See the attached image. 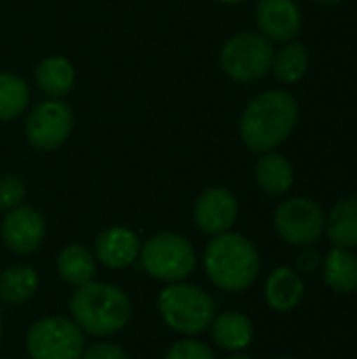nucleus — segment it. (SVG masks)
<instances>
[{
  "label": "nucleus",
  "instance_id": "obj_22",
  "mask_svg": "<svg viewBox=\"0 0 357 359\" xmlns=\"http://www.w3.org/2000/svg\"><path fill=\"white\" fill-rule=\"evenodd\" d=\"M309 67V53L303 42H288L284 48L274 53L271 72L284 84H297Z\"/></svg>",
  "mask_w": 357,
  "mask_h": 359
},
{
  "label": "nucleus",
  "instance_id": "obj_18",
  "mask_svg": "<svg viewBox=\"0 0 357 359\" xmlns=\"http://www.w3.org/2000/svg\"><path fill=\"white\" fill-rule=\"evenodd\" d=\"M255 181L265 194L284 196L295 183L292 164L276 151H265L255 166Z\"/></svg>",
  "mask_w": 357,
  "mask_h": 359
},
{
  "label": "nucleus",
  "instance_id": "obj_14",
  "mask_svg": "<svg viewBox=\"0 0 357 359\" xmlns=\"http://www.w3.org/2000/svg\"><path fill=\"white\" fill-rule=\"evenodd\" d=\"M305 294V282L295 267H276L265 280V303L278 313L292 311Z\"/></svg>",
  "mask_w": 357,
  "mask_h": 359
},
{
  "label": "nucleus",
  "instance_id": "obj_17",
  "mask_svg": "<svg viewBox=\"0 0 357 359\" xmlns=\"http://www.w3.org/2000/svg\"><path fill=\"white\" fill-rule=\"evenodd\" d=\"M324 265V284L339 292V294H351L357 290V255L349 248L335 246L326 259Z\"/></svg>",
  "mask_w": 357,
  "mask_h": 359
},
{
  "label": "nucleus",
  "instance_id": "obj_13",
  "mask_svg": "<svg viewBox=\"0 0 357 359\" xmlns=\"http://www.w3.org/2000/svg\"><path fill=\"white\" fill-rule=\"evenodd\" d=\"M141 240L130 227L112 225L95 240V259L107 269H126L139 261Z\"/></svg>",
  "mask_w": 357,
  "mask_h": 359
},
{
  "label": "nucleus",
  "instance_id": "obj_3",
  "mask_svg": "<svg viewBox=\"0 0 357 359\" xmlns=\"http://www.w3.org/2000/svg\"><path fill=\"white\" fill-rule=\"evenodd\" d=\"M206 278L223 292H242L255 284L261 271L257 246L242 233L225 231L213 236L204 248Z\"/></svg>",
  "mask_w": 357,
  "mask_h": 359
},
{
  "label": "nucleus",
  "instance_id": "obj_21",
  "mask_svg": "<svg viewBox=\"0 0 357 359\" xmlns=\"http://www.w3.org/2000/svg\"><path fill=\"white\" fill-rule=\"evenodd\" d=\"M326 231L335 246L357 248V194L343 198L326 219Z\"/></svg>",
  "mask_w": 357,
  "mask_h": 359
},
{
  "label": "nucleus",
  "instance_id": "obj_23",
  "mask_svg": "<svg viewBox=\"0 0 357 359\" xmlns=\"http://www.w3.org/2000/svg\"><path fill=\"white\" fill-rule=\"evenodd\" d=\"M29 103V86L23 78L0 72V122L19 118Z\"/></svg>",
  "mask_w": 357,
  "mask_h": 359
},
{
  "label": "nucleus",
  "instance_id": "obj_31",
  "mask_svg": "<svg viewBox=\"0 0 357 359\" xmlns=\"http://www.w3.org/2000/svg\"><path fill=\"white\" fill-rule=\"evenodd\" d=\"M0 343H2V318H0Z\"/></svg>",
  "mask_w": 357,
  "mask_h": 359
},
{
  "label": "nucleus",
  "instance_id": "obj_11",
  "mask_svg": "<svg viewBox=\"0 0 357 359\" xmlns=\"http://www.w3.org/2000/svg\"><path fill=\"white\" fill-rule=\"evenodd\" d=\"M238 200L225 187H210L202 191L194 204L196 227L206 236H219L231 231L238 219Z\"/></svg>",
  "mask_w": 357,
  "mask_h": 359
},
{
  "label": "nucleus",
  "instance_id": "obj_28",
  "mask_svg": "<svg viewBox=\"0 0 357 359\" xmlns=\"http://www.w3.org/2000/svg\"><path fill=\"white\" fill-rule=\"evenodd\" d=\"M314 2H318V4H339L343 0H314Z\"/></svg>",
  "mask_w": 357,
  "mask_h": 359
},
{
  "label": "nucleus",
  "instance_id": "obj_7",
  "mask_svg": "<svg viewBox=\"0 0 357 359\" xmlns=\"http://www.w3.org/2000/svg\"><path fill=\"white\" fill-rule=\"evenodd\" d=\"M274 46L261 34L242 32L229 38L221 50V69L236 82H255L271 69Z\"/></svg>",
  "mask_w": 357,
  "mask_h": 359
},
{
  "label": "nucleus",
  "instance_id": "obj_19",
  "mask_svg": "<svg viewBox=\"0 0 357 359\" xmlns=\"http://www.w3.org/2000/svg\"><path fill=\"white\" fill-rule=\"evenodd\" d=\"M36 84L42 93H46L50 99H61L65 97L76 82V72L74 65L59 55L46 57L38 63L36 72Z\"/></svg>",
  "mask_w": 357,
  "mask_h": 359
},
{
  "label": "nucleus",
  "instance_id": "obj_1",
  "mask_svg": "<svg viewBox=\"0 0 357 359\" xmlns=\"http://www.w3.org/2000/svg\"><path fill=\"white\" fill-rule=\"evenodd\" d=\"M299 105L286 90H265L257 95L240 118V137L250 151L265 154L282 145L295 130Z\"/></svg>",
  "mask_w": 357,
  "mask_h": 359
},
{
  "label": "nucleus",
  "instance_id": "obj_10",
  "mask_svg": "<svg viewBox=\"0 0 357 359\" xmlns=\"http://www.w3.org/2000/svg\"><path fill=\"white\" fill-rule=\"evenodd\" d=\"M46 236L44 217L32 206H17L6 212L0 227V238L4 246L15 255L36 252Z\"/></svg>",
  "mask_w": 357,
  "mask_h": 359
},
{
  "label": "nucleus",
  "instance_id": "obj_25",
  "mask_svg": "<svg viewBox=\"0 0 357 359\" xmlns=\"http://www.w3.org/2000/svg\"><path fill=\"white\" fill-rule=\"evenodd\" d=\"M25 198V185L19 177L15 175H4L0 177V210H13L21 206Z\"/></svg>",
  "mask_w": 357,
  "mask_h": 359
},
{
  "label": "nucleus",
  "instance_id": "obj_15",
  "mask_svg": "<svg viewBox=\"0 0 357 359\" xmlns=\"http://www.w3.org/2000/svg\"><path fill=\"white\" fill-rule=\"evenodd\" d=\"M210 334L215 345L225 351L240 353L255 341V326L248 316L240 311H223L210 322Z\"/></svg>",
  "mask_w": 357,
  "mask_h": 359
},
{
  "label": "nucleus",
  "instance_id": "obj_9",
  "mask_svg": "<svg viewBox=\"0 0 357 359\" xmlns=\"http://www.w3.org/2000/svg\"><path fill=\"white\" fill-rule=\"evenodd\" d=\"M74 128V111L59 99L38 103L25 120L27 143L38 151H55Z\"/></svg>",
  "mask_w": 357,
  "mask_h": 359
},
{
  "label": "nucleus",
  "instance_id": "obj_6",
  "mask_svg": "<svg viewBox=\"0 0 357 359\" xmlns=\"http://www.w3.org/2000/svg\"><path fill=\"white\" fill-rule=\"evenodd\" d=\"M25 349L29 359H80L86 349V334L72 318L46 316L27 328Z\"/></svg>",
  "mask_w": 357,
  "mask_h": 359
},
{
  "label": "nucleus",
  "instance_id": "obj_4",
  "mask_svg": "<svg viewBox=\"0 0 357 359\" xmlns=\"http://www.w3.org/2000/svg\"><path fill=\"white\" fill-rule=\"evenodd\" d=\"M158 313L162 322L181 337H198L210 328L217 316L215 299L187 280L166 284L158 294Z\"/></svg>",
  "mask_w": 357,
  "mask_h": 359
},
{
  "label": "nucleus",
  "instance_id": "obj_12",
  "mask_svg": "<svg viewBox=\"0 0 357 359\" xmlns=\"http://www.w3.org/2000/svg\"><path fill=\"white\" fill-rule=\"evenodd\" d=\"M261 36L276 42H290L303 27L301 8L295 0H259L255 8Z\"/></svg>",
  "mask_w": 357,
  "mask_h": 359
},
{
  "label": "nucleus",
  "instance_id": "obj_20",
  "mask_svg": "<svg viewBox=\"0 0 357 359\" xmlns=\"http://www.w3.org/2000/svg\"><path fill=\"white\" fill-rule=\"evenodd\" d=\"M38 271L29 265H11L0 273V301L8 305L27 303L38 290Z\"/></svg>",
  "mask_w": 357,
  "mask_h": 359
},
{
  "label": "nucleus",
  "instance_id": "obj_33",
  "mask_svg": "<svg viewBox=\"0 0 357 359\" xmlns=\"http://www.w3.org/2000/svg\"><path fill=\"white\" fill-rule=\"evenodd\" d=\"M0 359H11V358H0Z\"/></svg>",
  "mask_w": 357,
  "mask_h": 359
},
{
  "label": "nucleus",
  "instance_id": "obj_32",
  "mask_svg": "<svg viewBox=\"0 0 357 359\" xmlns=\"http://www.w3.org/2000/svg\"><path fill=\"white\" fill-rule=\"evenodd\" d=\"M278 359H292V358H278Z\"/></svg>",
  "mask_w": 357,
  "mask_h": 359
},
{
  "label": "nucleus",
  "instance_id": "obj_24",
  "mask_svg": "<svg viewBox=\"0 0 357 359\" xmlns=\"http://www.w3.org/2000/svg\"><path fill=\"white\" fill-rule=\"evenodd\" d=\"M164 359H217V355L206 343L194 337H183L181 341L170 345Z\"/></svg>",
  "mask_w": 357,
  "mask_h": 359
},
{
  "label": "nucleus",
  "instance_id": "obj_2",
  "mask_svg": "<svg viewBox=\"0 0 357 359\" xmlns=\"http://www.w3.org/2000/svg\"><path fill=\"white\" fill-rule=\"evenodd\" d=\"M69 318L84 334L105 339L126 328L133 318V303L120 286L93 280L74 290Z\"/></svg>",
  "mask_w": 357,
  "mask_h": 359
},
{
  "label": "nucleus",
  "instance_id": "obj_30",
  "mask_svg": "<svg viewBox=\"0 0 357 359\" xmlns=\"http://www.w3.org/2000/svg\"><path fill=\"white\" fill-rule=\"evenodd\" d=\"M227 359H255V358H250V355H240V353H236V355H231V358H227Z\"/></svg>",
  "mask_w": 357,
  "mask_h": 359
},
{
  "label": "nucleus",
  "instance_id": "obj_5",
  "mask_svg": "<svg viewBox=\"0 0 357 359\" xmlns=\"http://www.w3.org/2000/svg\"><path fill=\"white\" fill-rule=\"evenodd\" d=\"M196 250L187 238L175 231H160L141 242L139 263L143 271L164 284L187 280L196 269Z\"/></svg>",
  "mask_w": 357,
  "mask_h": 359
},
{
  "label": "nucleus",
  "instance_id": "obj_27",
  "mask_svg": "<svg viewBox=\"0 0 357 359\" xmlns=\"http://www.w3.org/2000/svg\"><path fill=\"white\" fill-rule=\"evenodd\" d=\"M320 265H322L320 252L314 250V248H309V246H305V248L299 252V257H297L295 269H297L299 273H305V276H307V273H314Z\"/></svg>",
  "mask_w": 357,
  "mask_h": 359
},
{
  "label": "nucleus",
  "instance_id": "obj_26",
  "mask_svg": "<svg viewBox=\"0 0 357 359\" xmlns=\"http://www.w3.org/2000/svg\"><path fill=\"white\" fill-rule=\"evenodd\" d=\"M80 359H128V355L114 343H95L84 349Z\"/></svg>",
  "mask_w": 357,
  "mask_h": 359
},
{
  "label": "nucleus",
  "instance_id": "obj_8",
  "mask_svg": "<svg viewBox=\"0 0 357 359\" xmlns=\"http://www.w3.org/2000/svg\"><path fill=\"white\" fill-rule=\"evenodd\" d=\"M278 236L290 246H311L326 231V215L309 198H288L274 212Z\"/></svg>",
  "mask_w": 357,
  "mask_h": 359
},
{
  "label": "nucleus",
  "instance_id": "obj_29",
  "mask_svg": "<svg viewBox=\"0 0 357 359\" xmlns=\"http://www.w3.org/2000/svg\"><path fill=\"white\" fill-rule=\"evenodd\" d=\"M217 2H221V4H242L244 0H217Z\"/></svg>",
  "mask_w": 357,
  "mask_h": 359
},
{
  "label": "nucleus",
  "instance_id": "obj_16",
  "mask_svg": "<svg viewBox=\"0 0 357 359\" xmlns=\"http://www.w3.org/2000/svg\"><path fill=\"white\" fill-rule=\"evenodd\" d=\"M57 273L65 284L74 288L84 286L97 276V259L86 246L67 244L57 255Z\"/></svg>",
  "mask_w": 357,
  "mask_h": 359
}]
</instances>
